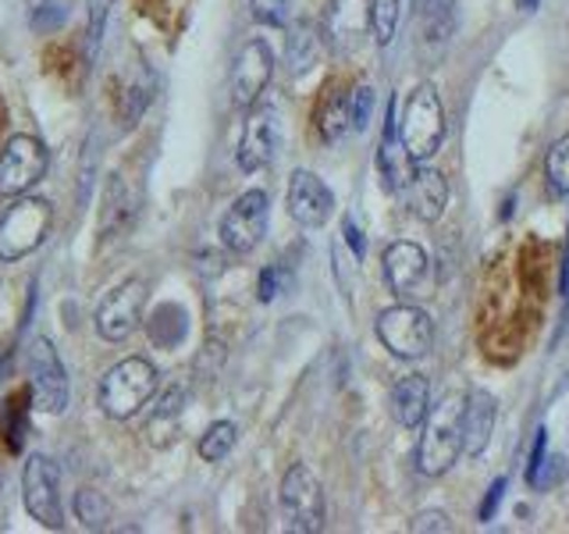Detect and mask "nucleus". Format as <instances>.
<instances>
[{"label":"nucleus","instance_id":"nucleus-1","mask_svg":"<svg viewBox=\"0 0 569 534\" xmlns=\"http://www.w3.org/2000/svg\"><path fill=\"white\" fill-rule=\"evenodd\" d=\"M462 396H445L438 406L427 409L420 424L423 435L417 442V471L423 477H441L445 471H452L462 453Z\"/></svg>","mask_w":569,"mask_h":534},{"label":"nucleus","instance_id":"nucleus-2","mask_svg":"<svg viewBox=\"0 0 569 534\" xmlns=\"http://www.w3.org/2000/svg\"><path fill=\"white\" fill-rule=\"evenodd\" d=\"M157 392V367L147 356H124L100 378V409L111 421H129Z\"/></svg>","mask_w":569,"mask_h":534},{"label":"nucleus","instance_id":"nucleus-3","mask_svg":"<svg viewBox=\"0 0 569 534\" xmlns=\"http://www.w3.org/2000/svg\"><path fill=\"white\" fill-rule=\"evenodd\" d=\"M399 139L417 165H423V160H431L438 154L445 139V107L431 82H420L413 93H409L402 107V121H399Z\"/></svg>","mask_w":569,"mask_h":534},{"label":"nucleus","instance_id":"nucleus-4","mask_svg":"<svg viewBox=\"0 0 569 534\" xmlns=\"http://www.w3.org/2000/svg\"><path fill=\"white\" fill-rule=\"evenodd\" d=\"M53 225V207L40 196H18L8 210L0 214V260H22L29 257L36 246L47 239V231Z\"/></svg>","mask_w":569,"mask_h":534},{"label":"nucleus","instance_id":"nucleus-5","mask_svg":"<svg viewBox=\"0 0 569 534\" xmlns=\"http://www.w3.org/2000/svg\"><path fill=\"white\" fill-rule=\"evenodd\" d=\"M373 332H378L381 346L391 356H399V360H420L435 346V320L427 310L413 307V303H399V307L381 310L378 320H373Z\"/></svg>","mask_w":569,"mask_h":534},{"label":"nucleus","instance_id":"nucleus-6","mask_svg":"<svg viewBox=\"0 0 569 534\" xmlns=\"http://www.w3.org/2000/svg\"><path fill=\"white\" fill-rule=\"evenodd\" d=\"M281 516L284 527L296 534H317L325 531V488H320L317 474L307 467V463H292L281 477Z\"/></svg>","mask_w":569,"mask_h":534},{"label":"nucleus","instance_id":"nucleus-7","mask_svg":"<svg viewBox=\"0 0 569 534\" xmlns=\"http://www.w3.org/2000/svg\"><path fill=\"white\" fill-rule=\"evenodd\" d=\"M22 498L29 516L47 531L64 527V503H61V467L43 453H32L22 471Z\"/></svg>","mask_w":569,"mask_h":534},{"label":"nucleus","instance_id":"nucleus-8","mask_svg":"<svg viewBox=\"0 0 569 534\" xmlns=\"http://www.w3.org/2000/svg\"><path fill=\"white\" fill-rule=\"evenodd\" d=\"M29 392H32V406L47 417H58L68 409L71 399L68 370L50 338H36L29 346Z\"/></svg>","mask_w":569,"mask_h":534},{"label":"nucleus","instance_id":"nucleus-9","mask_svg":"<svg viewBox=\"0 0 569 534\" xmlns=\"http://www.w3.org/2000/svg\"><path fill=\"white\" fill-rule=\"evenodd\" d=\"M267 221H271V204H267L263 189H246L236 204L224 210L221 218V243L228 254H253L267 236Z\"/></svg>","mask_w":569,"mask_h":534},{"label":"nucleus","instance_id":"nucleus-10","mask_svg":"<svg viewBox=\"0 0 569 534\" xmlns=\"http://www.w3.org/2000/svg\"><path fill=\"white\" fill-rule=\"evenodd\" d=\"M50 165L47 147L36 136L18 132L0 150V196H22L36 182H43Z\"/></svg>","mask_w":569,"mask_h":534},{"label":"nucleus","instance_id":"nucleus-11","mask_svg":"<svg viewBox=\"0 0 569 534\" xmlns=\"http://www.w3.org/2000/svg\"><path fill=\"white\" fill-rule=\"evenodd\" d=\"M142 307H147V281L129 278V281L114 285L97 307V317H93L97 335L107 338V343H124V338L139 328Z\"/></svg>","mask_w":569,"mask_h":534},{"label":"nucleus","instance_id":"nucleus-12","mask_svg":"<svg viewBox=\"0 0 569 534\" xmlns=\"http://www.w3.org/2000/svg\"><path fill=\"white\" fill-rule=\"evenodd\" d=\"M370 32V4L367 0H328L320 14V36L335 53H356Z\"/></svg>","mask_w":569,"mask_h":534},{"label":"nucleus","instance_id":"nucleus-13","mask_svg":"<svg viewBox=\"0 0 569 534\" xmlns=\"http://www.w3.org/2000/svg\"><path fill=\"white\" fill-rule=\"evenodd\" d=\"M284 207H289L292 221L302 228H325L331 210H335V196L328 182L320 175L299 168L289 178V189H284Z\"/></svg>","mask_w":569,"mask_h":534},{"label":"nucleus","instance_id":"nucleus-14","mask_svg":"<svg viewBox=\"0 0 569 534\" xmlns=\"http://www.w3.org/2000/svg\"><path fill=\"white\" fill-rule=\"evenodd\" d=\"M274 76V53L263 40H249L239 58L236 68H231V103L236 107H253L260 100V93L267 89Z\"/></svg>","mask_w":569,"mask_h":534},{"label":"nucleus","instance_id":"nucleus-15","mask_svg":"<svg viewBox=\"0 0 569 534\" xmlns=\"http://www.w3.org/2000/svg\"><path fill=\"white\" fill-rule=\"evenodd\" d=\"M427 267H431V260H427L423 246L409 239H399L385 249V281L399 299H417L427 281Z\"/></svg>","mask_w":569,"mask_h":534},{"label":"nucleus","instance_id":"nucleus-16","mask_svg":"<svg viewBox=\"0 0 569 534\" xmlns=\"http://www.w3.org/2000/svg\"><path fill=\"white\" fill-rule=\"evenodd\" d=\"M278 154V115L274 107H257L246 118V129L239 139V168L242 171H260L274 160Z\"/></svg>","mask_w":569,"mask_h":534},{"label":"nucleus","instance_id":"nucleus-17","mask_svg":"<svg viewBox=\"0 0 569 534\" xmlns=\"http://www.w3.org/2000/svg\"><path fill=\"white\" fill-rule=\"evenodd\" d=\"M495 417H498V403L488 388H470L462 396V453L485 456L495 432Z\"/></svg>","mask_w":569,"mask_h":534},{"label":"nucleus","instance_id":"nucleus-18","mask_svg":"<svg viewBox=\"0 0 569 534\" xmlns=\"http://www.w3.org/2000/svg\"><path fill=\"white\" fill-rule=\"evenodd\" d=\"M409 214H417L420 221H438L445 207H449V182L435 168H413L409 182L402 186Z\"/></svg>","mask_w":569,"mask_h":534},{"label":"nucleus","instance_id":"nucleus-19","mask_svg":"<svg viewBox=\"0 0 569 534\" xmlns=\"http://www.w3.org/2000/svg\"><path fill=\"white\" fill-rule=\"evenodd\" d=\"M427 409H431V382L427 374H402V378L391 385V417L402 427H420Z\"/></svg>","mask_w":569,"mask_h":534},{"label":"nucleus","instance_id":"nucleus-20","mask_svg":"<svg viewBox=\"0 0 569 534\" xmlns=\"http://www.w3.org/2000/svg\"><path fill=\"white\" fill-rule=\"evenodd\" d=\"M378 168L385 175V189H391V192H402V186L409 182V175L417 168V160L406 154L402 139H399V121L391 118V103H388V125H385L381 150H378Z\"/></svg>","mask_w":569,"mask_h":534},{"label":"nucleus","instance_id":"nucleus-21","mask_svg":"<svg viewBox=\"0 0 569 534\" xmlns=\"http://www.w3.org/2000/svg\"><path fill=\"white\" fill-rule=\"evenodd\" d=\"M136 214V200L124 189L121 175H111V182H107V192H103V210H100V231L103 239H118L121 231H129V221Z\"/></svg>","mask_w":569,"mask_h":534},{"label":"nucleus","instance_id":"nucleus-22","mask_svg":"<svg viewBox=\"0 0 569 534\" xmlns=\"http://www.w3.org/2000/svg\"><path fill=\"white\" fill-rule=\"evenodd\" d=\"M352 93H342L338 86L328 89V97L317 107V132L325 142H342L346 132L352 129Z\"/></svg>","mask_w":569,"mask_h":534},{"label":"nucleus","instance_id":"nucleus-23","mask_svg":"<svg viewBox=\"0 0 569 534\" xmlns=\"http://www.w3.org/2000/svg\"><path fill=\"white\" fill-rule=\"evenodd\" d=\"M29 409H32V392H14V396L0 409V435L11 453H22L26 435H29Z\"/></svg>","mask_w":569,"mask_h":534},{"label":"nucleus","instance_id":"nucleus-24","mask_svg":"<svg viewBox=\"0 0 569 534\" xmlns=\"http://www.w3.org/2000/svg\"><path fill=\"white\" fill-rule=\"evenodd\" d=\"M556 477H562V456H548V432L538 427V438H533L530 463H527V485L533 492H545Z\"/></svg>","mask_w":569,"mask_h":534},{"label":"nucleus","instance_id":"nucleus-25","mask_svg":"<svg viewBox=\"0 0 569 534\" xmlns=\"http://www.w3.org/2000/svg\"><path fill=\"white\" fill-rule=\"evenodd\" d=\"M71 510H76V521L86 531H100V527H107V521H111V503H107L103 492H97V488H79Z\"/></svg>","mask_w":569,"mask_h":534},{"label":"nucleus","instance_id":"nucleus-26","mask_svg":"<svg viewBox=\"0 0 569 534\" xmlns=\"http://www.w3.org/2000/svg\"><path fill=\"white\" fill-rule=\"evenodd\" d=\"M236 442H239V427L231 424V421H213L207 432H203V438H200V456L207 459V463H221L231 449H236Z\"/></svg>","mask_w":569,"mask_h":534},{"label":"nucleus","instance_id":"nucleus-27","mask_svg":"<svg viewBox=\"0 0 569 534\" xmlns=\"http://www.w3.org/2000/svg\"><path fill=\"white\" fill-rule=\"evenodd\" d=\"M545 182L551 196H569V132L551 142L545 157Z\"/></svg>","mask_w":569,"mask_h":534},{"label":"nucleus","instance_id":"nucleus-28","mask_svg":"<svg viewBox=\"0 0 569 534\" xmlns=\"http://www.w3.org/2000/svg\"><path fill=\"white\" fill-rule=\"evenodd\" d=\"M317 50H320V32L310 22H299L289 36V68L292 71H307L317 61Z\"/></svg>","mask_w":569,"mask_h":534},{"label":"nucleus","instance_id":"nucleus-29","mask_svg":"<svg viewBox=\"0 0 569 534\" xmlns=\"http://www.w3.org/2000/svg\"><path fill=\"white\" fill-rule=\"evenodd\" d=\"M399 18H402V0H370V32L381 47L396 40Z\"/></svg>","mask_w":569,"mask_h":534},{"label":"nucleus","instance_id":"nucleus-30","mask_svg":"<svg viewBox=\"0 0 569 534\" xmlns=\"http://www.w3.org/2000/svg\"><path fill=\"white\" fill-rule=\"evenodd\" d=\"M107 11H111V0H89V26H86V61L93 65L100 43H103V26H107Z\"/></svg>","mask_w":569,"mask_h":534},{"label":"nucleus","instance_id":"nucleus-31","mask_svg":"<svg viewBox=\"0 0 569 534\" xmlns=\"http://www.w3.org/2000/svg\"><path fill=\"white\" fill-rule=\"evenodd\" d=\"M150 100H153V86L147 79H136L129 89H124V93H121V118H124V125H136L142 118V111L150 107Z\"/></svg>","mask_w":569,"mask_h":534},{"label":"nucleus","instance_id":"nucleus-32","mask_svg":"<svg viewBox=\"0 0 569 534\" xmlns=\"http://www.w3.org/2000/svg\"><path fill=\"white\" fill-rule=\"evenodd\" d=\"M289 281H292V275H289V267H284V264L263 267L260 281H257V299L260 303H274L284 289H289Z\"/></svg>","mask_w":569,"mask_h":534},{"label":"nucleus","instance_id":"nucleus-33","mask_svg":"<svg viewBox=\"0 0 569 534\" xmlns=\"http://www.w3.org/2000/svg\"><path fill=\"white\" fill-rule=\"evenodd\" d=\"M249 11H253L260 26L281 29L284 18H289V0H249Z\"/></svg>","mask_w":569,"mask_h":534},{"label":"nucleus","instance_id":"nucleus-34","mask_svg":"<svg viewBox=\"0 0 569 534\" xmlns=\"http://www.w3.org/2000/svg\"><path fill=\"white\" fill-rule=\"evenodd\" d=\"M349 107H352V129L363 132L370 125V115H373V89L370 86H356Z\"/></svg>","mask_w":569,"mask_h":534},{"label":"nucleus","instance_id":"nucleus-35","mask_svg":"<svg viewBox=\"0 0 569 534\" xmlns=\"http://www.w3.org/2000/svg\"><path fill=\"white\" fill-rule=\"evenodd\" d=\"M506 488H509V477H495L491 481V488H488V495H485V503H480V521H491V516L498 513V506H502V498H506Z\"/></svg>","mask_w":569,"mask_h":534},{"label":"nucleus","instance_id":"nucleus-36","mask_svg":"<svg viewBox=\"0 0 569 534\" xmlns=\"http://www.w3.org/2000/svg\"><path fill=\"white\" fill-rule=\"evenodd\" d=\"M449 513H441V510H423L413 516V531L423 534V531H449Z\"/></svg>","mask_w":569,"mask_h":534},{"label":"nucleus","instance_id":"nucleus-37","mask_svg":"<svg viewBox=\"0 0 569 534\" xmlns=\"http://www.w3.org/2000/svg\"><path fill=\"white\" fill-rule=\"evenodd\" d=\"M342 231H346V243L352 246V254H356V257H360V260H363V254H367L363 231H360V228H356V221H352V218H346V221H342Z\"/></svg>","mask_w":569,"mask_h":534},{"label":"nucleus","instance_id":"nucleus-38","mask_svg":"<svg viewBox=\"0 0 569 534\" xmlns=\"http://www.w3.org/2000/svg\"><path fill=\"white\" fill-rule=\"evenodd\" d=\"M562 296L569 299V239H566V254H562Z\"/></svg>","mask_w":569,"mask_h":534},{"label":"nucleus","instance_id":"nucleus-39","mask_svg":"<svg viewBox=\"0 0 569 534\" xmlns=\"http://www.w3.org/2000/svg\"><path fill=\"white\" fill-rule=\"evenodd\" d=\"M538 4H541V0H516V8H520V11H538Z\"/></svg>","mask_w":569,"mask_h":534}]
</instances>
